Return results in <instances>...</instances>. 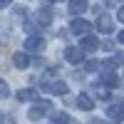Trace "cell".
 I'll use <instances>...</instances> for the list:
<instances>
[{"mask_svg":"<svg viewBox=\"0 0 124 124\" xmlns=\"http://www.w3.org/2000/svg\"><path fill=\"white\" fill-rule=\"evenodd\" d=\"M70 30H72L75 35H87L89 30H92V25L87 23V20H72V23H70Z\"/></svg>","mask_w":124,"mask_h":124,"instance_id":"6da1fadb","label":"cell"},{"mask_svg":"<svg viewBox=\"0 0 124 124\" xmlns=\"http://www.w3.org/2000/svg\"><path fill=\"white\" fill-rule=\"evenodd\" d=\"M82 57H85V52L77 47H65V60L72 62V65H77V62H82Z\"/></svg>","mask_w":124,"mask_h":124,"instance_id":"7a4b0ae2","label":"cell"},{"mask_svg":"<svg viewBox=\"0 0 124 124\" xmlns=\"http://www.w3.org/2000/svg\"><path fill=\"white\" fill-rule=\"evenodd\" d=\"M99 47V42H97V37L94 35H82V50H85V52H94V50Z\"/></svg>","mask_w":124,"mask_h":124,"instance_id":"3957f363","label":"cell"},{"mask_svg":"<svg viewBox=\"0 0 124 124\" xmlns=\"http://www.w3.org/2000/svg\"><path fill=\"white\" fill-rule=\"evenodd\" d=\"M40 47H45V37L32 35V37H27V40H25V50H40Z\"/></svg>","mask_w":124,"mask_h":124,"instance_id":"277c9868","label":"cell"},{"mask_svg":"<svg viewBox=\"0 0 124 124\" xmlns=\"http://www.w3.org/2000/svg\"><path fill=\"white\" fill-rule=\"evenodd\" d=\"M47 109H50V102H40V104H35L32 109H30V119H40Z\"/></svg>","mask_w":124,"mask_h":124,"instance_id":"5b68a950","label":"cell"},{"mask_svg":"<svg viewBox=\"0 0 124 124\" xmlns=\"http://www.w3.org/2000/svg\"><path fill=\"white\" fill-rule=\"evenodd\" d=\"M97 27L102 30V32H112V27H114V23H112V17L109 15H99V20H97Z\"/></svg>","mask_w":124,"mask_h":124,"instance_id":"8992f818","label":"cell"},{"mask_svg":"<svg viewBox=\"0 0 124 124\" xmlns=\"http://www.w3.org/2000/svg\"><path fill=\"white\" fill-rule=\"evenodd\" d=\"M87 10V0H70V13L72 15H79Z\"/></svg>","mask_w":124,"mask_h":124,"instance_id":"52a82bcc","label":"cell"},{"mask_svg":"<svg viewBox=\"0 0 124 124\" xmlns=\"http://www.w3.org/2000/svg\"><path fill=\"white\" fill-rule=\"evenodd\" d=\"M107 117L109 119H124V107H119V104L107 107Z\"/></svg>","mask_w":124,"mask_h":124,"instance_id":"ba28073f","label":"cell"},{"mask_svg":"<svg viewBox=\"0 0 124 124\" xmlns=\"http://www.w3.org/2000/svg\"><path fill=\"white\" fill-rule=\"evenodd\" d=\"M47 92H52V94H65L67 92V85L65 82H52V85H45Z\"/></svg>","mask_w":124,"mask_h":124,"instance_id":"9c48e42d","label":"cell"},{"mask_svg":"<svg viewBox=\"0 0 124 124\" xmlns=\"http://www.w3.org/2000/svg\"><path fill=\"white\" fill-rule=\"evenodd\" d=\"M15 67H20V70H25L27 65H30V57H27V52H15Z\"/></svg>","mask_w":124,"mask_h":124,"instance_id":"30bf717a","label":"cell"},{"mask_svg":"<svg viewBox=\"0 0 124 124\" xmlns=\"http://www.w3.org/2000/svg\"><path fill=\"white\" fill-rule=\"evenodd\" d=\"M37 97H40V94H37L35 89H20V92H17V99H23V102H25V99L32 102V99H37Z\"/></svg>","mask_w":124,"mask_h":124,"instance_id":"8fae6325","label":"cell"},{"mask_svg":"<svg viewBox=\"0 0 124 124\" xmlns=\"http://www.w3.org/2000/svg\"><path fill=\"white\" fill-rule=\"evenodd\" d=\"M102 85H107V87H114V85H117V75H114L112 70H107L104 75H102Z\"/></svg>","mask_w":124,"mask_h":124,"instance_id":"7c38bea8","label":"cell"},{"mask_svg":"<svg viewBox=\"0 0 124 124\" xmlns=\"http://www.w3.org/2000/svg\"><path fill=\"white\" fill-rule=\"evenodd\" d=\"M37 20H40L42 25H50V23H52V13H50V8H42V10H40Z\"/></svg>","mask_w":124,"mask_h":124,"instance_id":"4fadbf2b","label":"cell"},{"mask_svg":"<svg viewBox=\"0 0 124 124\" xmlns=\"http://www.w3.org/2000/svg\"><path fill=\"white\" fill-rule=\"evenodd\" d=\"M77 104H79V109H92V97L89 94H79L77 97Z\"/></svg>","mask_w":124,"mask_h":124,"instance_id":"5bb4252c","label":"cell"},{"mask_svg":"<svg viewBox=\"0 0 124 124\" xmlns=\"http://www.w3.org/2000/svg\"><path fill=\"white\" fill-rule=\"evenodd\" d=\"M67 122H70L67 114H55V124H67Z\"/></svg>","mask_w":124,"mask_h":124,"instance_id":"9a60e30c","label":"cell"},{"mask_svg":"<svg viewBox=\"0 0 124 124\" xmlns=\"http://www.w3.org/2000/svg\"><path fill=\"white\" fill-rule=\"evenodd\" d=\"M8 94H10V89H8V85H5L3 79H0V97H8Z\"/></svg>","mask_w":124,"mask_h":124,"instance_id":"2e32d148","label":"cell"},{"mask_svg":"<svg viewBox=\"0 0 124 124\" xmlns=\"http://www.w3.org/2000/svg\"><path fill=\"white\" fill-rule=\"evenodd\" d=\"M85 67H87V72H94V70H97L99 65H97V62H94V60H89V62H87V65H85Z\"/></svg>","mask_w":124,"mask_h":124,"instance_id":"e0dca14e","label":"cell"},{"mask_svg":"<svg viewBox=\"0 0 124 124\" xmlns=\"http://www.w3.org/2000/svg\"><path fill=\"white\" fill-rule=\"evenodd\" d=\"M0 124H15V119H13V117H3V114H0Z\"/></svg>","mask_w":124,"mask_h":124,"instance_id":"ac0fdd59","label":"cell"},{"mask_svg":"<svg viewBox=\"0 0 124 124\" xmlns=\"http://www.w3.org/2000/svg\"><path fill=\"white\" fill-rule=\"evenodd\" d=\"M13 0H0V8H5V5H10Z\"/></svg>","mask_w":124,"mask_h":124,"instance_id":"d6986e66","label":"cell"},{"mask_svg":"<svg viewBox=\"0 0 124 124\" xmlns=\"http://www.w3.org/2000/svg\"><path fill=\"white\" fill-rule=\"evenodd\" d=\"M119 42L124 45V30H122V32H119Z\"/></svg>","mask_w":124,"mask_h":124,"instance_id":"ffe728a7","label":"cell"},{"mask_svg":"<svg viewBox=\"0 0 124 124\" xmlns=\"http://www.w3.org/2000/svg\"><path fill=\"white\" fill-rule=\"evenodd\" d=\"M119 20H122V23H124V10H119Z\"/></svg>","mask_w":124,"mask_h":124,"instance_id":"44dd1931","label":"cell"},{"mask_svg":"<svg viewBox=\"0 0 124 124\" xmlns=\"http://www.w3.org/2000/svg\"><path fill=\"white\" fill-rule=\"evenodd\" d=\"M92 124H104V122H99V119H94V122H92Z\"/></svg>","mask_w":124,"mask_h":124,"instance_id":"7402d4cb","label":"cell"},{"mask_svg":"<svg viewBox=\"0 0 124 124\" xmlns=\"http://www.w3.org/2000/svg\"><path fill=\"white\" fill-rule=\"evenodd\" d=\"M47 3H60V0H47Z\"/></svg>","mask_w":124,"mask_h":124,"instance_id":"603a6c76","label":"cell"}]
</instances>
